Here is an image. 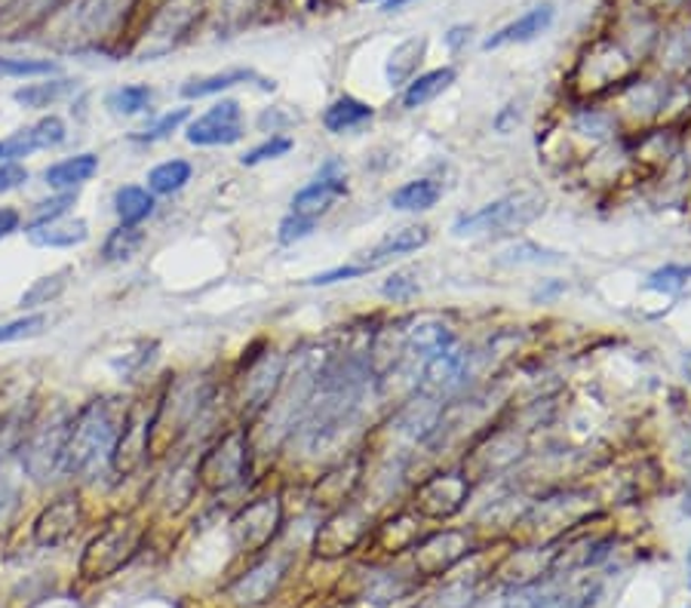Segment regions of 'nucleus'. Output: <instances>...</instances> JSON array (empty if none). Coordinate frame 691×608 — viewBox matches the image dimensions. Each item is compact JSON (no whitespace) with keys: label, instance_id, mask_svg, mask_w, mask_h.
<instances>
[{"label":"nucleus","instance_id":"nucleus-44","mask_svg":"<svg viewBox=\"0 0 691 608\" xmlns=\"http://www.w3.org/2000/svg\"><path fill=\"white\" fill-rule=\"evenodd\" d=\"M682 513H689V516H691V489H689V492H685V504H682Z\"/></svg>","mask_w":691,"mask_h":608},{"label":"nucleus","instance_id":"nucleus-6","mask_svg":"<svg viewBox=\"0 0 691 608\" xmlns=\"http://www.w3.org/2000/svg\"><path fill=\"white\" fill-rule=\"evenodd\" d=\"M68 139V127L59 114H46L41 120H34L31 127H22L10 132L7 139H0V163H22L25 157L38 151L59 148Z\"/></svg>","mask_w":691,"mask_h":608},{"label":"nucleus","instance_id":"nucleus-35","mask_svg":"<svg viewBox=\"0 0 691 608\" xmlns=\"http://www.w3.org/2000/svg\"><path fill=\"white\" fill-rule=\"evenodd\" d=\"M313 227H317V222H313V218H305V215H293V213H289L280 222V231H277V241H280L283 246H293V243L305 241V237H311Z\"/></svg>","mask_w":691,"mask_h":608},{"label":"nucleus","instance_id":"nucleus-20","mask_svg":"<svg viewBox=\"0 0 691 608\" xmlns=\"http://www.w3.org/2000/svg\"><path fill=\"white\" fill-rule=\"evenodd\" d=\"M443 198V188L430 179H415L406 182L403 188H396L391 194V206L400 213H427L437 206V200Z\"/></svg>","mask_w":691,"mask_h":608},{"label":"nucleus","instance_id":"nucleus-39","mask_svg":"<svg viewBox=\"0 0 691 608\" xmlns=\"http://www.w3.org/2000/svg\"><path fill=\"white\" fill-rule=\"evenodd\" d=\"M381 292H384L387 298H394V301H412V298L418 296L422 289H418L415 280H410V274H394V277L384 284Z\"/></svg>","mask_w":691,"mask_h":608},{"label":"nucleus","instance_id":"nucleus-10","mask_svg":"<svg viewBox=\"0 0 691 608\" xmlns=\"http://www.w3.org/2000/svg\"><path fill=\"white\" fill-rule=\"evenodd\" d=\"M553 3H538L532 7L529 13H522L520 19H513L510 25H504L501 31H495L489 41L482 43V50H501V46H508V43H529L535 41L538 34H544V31L553 25Z\"/></svg>","mask_w":691,"mask_h":608},{"label":"nucleus","instance_id":"nucleus-29","mask_svg":"<svg viewBox=\"0 0 691 608\" xmlns=\"http://www.w3.org/2000/svg\"><path fill=\"white\" fill-rule=\"evenodd\" d=\"M424 46H427V41H424V38H412V41L400 43V46H396L394 53H391V62H387V81H391V86H400V84H406V81H410L412 68L422 62Z\"/></svg>","mask_w":691,"mask_h":608},{"label":"nucleus","instance_id":"nucleus-4","mask_svg":"<svg viewBox=\"0 0 691 608\" xmlns=\"http://www.w3.org/2000/svg\"><path fill=\"white\" fill-rule=\"evenodd\" d=\"M541 198L535 194H513L495 203H486L482 210L455 218L451 234L455 237H474V234H510L517 227L529 225L535 215H541Z\"/></svg>","mask_w":691,"mask_h":608},{"label":"nucleus","instance_id":"nucleus-32","mask_svg":"<svg viewBox=\"0 0 691 608\" xmlns=\"http://www.w3.org/2000/svg\"><path fill=\"white\" fill-rule=\"evenodd\" d=\"M74 203H77V191H59L56 198L41 200V203L34 206V213H31L29 222H25V231H29V227L46 225V222H56V218H65Z\"/></svg>","mask_w":691,"mask_h":608},{"label":"nucleus","instance_id":"nucleus-5","mask_svg":"<svg viewBox=\"0 0 691 608\" xmlns=\"http://www.w3.org/2000/svg\"><path fill=\"white\" fill-rule=\"evenodd\" d=\"M246 136L243 127V108L241 102L222 99L212 105L210 111H203L194 117L188 129H184V139L198 148H222V145H237Z\"/></svg>","mask_w":691,"mask_h":608},{"label":"nucleus","instance_id":"nucleus-37","mask_svg":"<svg viewBox=\"0 0 691 608\" xmlns=\"http://www.w3.org/2000/svg\"><path fill=\"white\" fill-rule=\"evenodd\" d=\"M372 265H341V268H332V270H323V274H313L308 277L305 284L308 286H332V284H341V280H357V277H363L369 274Z\"/></svg>","mask_w":691,"mask_h":608},{"label":"nucleus","instance_id":"nucleus-12","mask_svg":"<svg viewBox=\"0 0 691 608\" xmlns=\"http://www.w3.org/2000/svg\"><path fill=\"white\" fill-rule=\"evenodd\" d=\"M348 194V188H344V175L341 179H313L311 184H305L301 191H298L296 198H293V215H305V218H320L326 215L332 206H336V200H341Z\"/></svg>","mask_w":691,"mask_h":608},{"label":"nucleus","instance_id":"nucleus-45","mask_svg":"<svg viewBox=\"0 0 691 608\" xmlns=\"http://www.w3.org/2000/svg\"><path fill=\"white\" fill-rule=\"evenodd\" d=\"M685 372H689V378H691V356H689V360H685Z\"/></svg>","mask_w":691,"mask_h":608},{"label":"nucleus","instance_id":"nucleus-30","mask_svg":"<svg viewBox=\"0 0 691 608\" xmlns=\"http://www.w3.org/2000/svg\"><path fill=\"white\" fill-rule=\"evenodd\" d=\"M59 65L50 58L31 56H0V77H56Z\"/></svg>","mask_w":691,"mask_h":608},{"label":"nucleus","instance_id":"nucleus-43","mask_svg":"<svg viewBox=\"0 0 691 608\" xmlns=\"http://www.w3.org/2000/svg\"><path fill=\"white\" fill-rule=\"evenodd\" d=\"M406 3H412V0H384V13H396V10H403Z\"/></svg>","mask_w":691,"mask_h":608},{"label":"nucleus","instance_id":"nucleus-38","mask_svg":"<svg viewBox=\"0 0 691 608\" xmlns=\"http://www.w3.org/2000/svg\"><path fill=\"white\" fill-rule=\"evenodd\" d=\"M504 262H560V253H551V249H541L535 243H517L513 249L504 253Z\"/></svg>","mask_w":691,"mask_h":608},{"label":"nucleus","instance_id":"nucleus-24","mask_svg":"<svg viewBox=\"0 0 691 608\" xmlns=\"http://www.w3.org/2000/svg\"><path fill=\"white\" fill-rule=\"evenodd\" d=\"M71 277H74V270L71 268H59L53 274H46V277H38L34 284L22 292L19 298V308L25 313H31L34 308H43V305H50V301H56L65 289H68Z\"/></svg>","mask_w":691,"mask_h":608},{"label":"nucleus","instance_id":"nucleus-41","mask_svg":"<svg viewBox=\"0 0 691 608\" xmlns=\"http://www.w3.org/2000/svg\"><path fill=\"white\" fill-rule=\"evenodd\" d=\"M19 227H22V213L15 206H0V241L13 237Z\"/></svg>","mask_w":691,"mask_h":608},{"label":"nucleus","instance_id":"nucleus-8","mask_svg":"<svg viewBox=\"0 0 691 608\" xmlns=\"http://www.w3.org/2000/svg\"><path fill=\"white\" fill-rule=\"evenodd\" d=\"M277 523H280V508H277V498H265L253 508H246L234 520V532H237V541H241L243 551H255V547H265L270 541V535L277 532Z\"/></svg>","mask_w":691,"mask_h":608},{"label":"nucleus","instance_id":"nucleus-19","mask_svg":"<svg viewBox=\"0 0 691 608\" xmlns=\"http://www.w3.org/2000/svg\"><path fill=\"white\" fill-rule=\"evenodd\" d=\"M191 175H194V167L188 160H182V157H172V160H163V163H157L155 170L148 172V191L155 198H172V194H179L184 184L191 182Z\"/></svg>","mask_w":691,"mask_h":608},{"label":"nucleus","instance_id":"nucleus-11","mask_svg":"<svg viewBox=\"0 0 691 608\" xmlns=\"http://www.w3.org/2000/svg\"><path fill=\"white\" fill-rule=\"evenodd\" d=\"M25 234H29L31 246H38V249H74V246H84L89 241V225H86L84 218L65 215V218H56V222L29 227Z\"/></svg>","mask_w":691,"mask_h":608},{"label":"nucleus","instance_id":"nucleus-22","mask_svg":"<svg viewBox=\"0 0 691 608\" xmlns=\"http://www.w3.org/2000/svg\"><path fill=\"white\" fill-rule=\"evenodd\" d=\"M410 348L422 356H439L455 348V335L446 323L439 320H422L410 329Z\"/></svg>","mask_w":691,"mask_h":608},{"label":"nucleus","instance_id":"nucleus-14","mask_svg":"<svg viewBox=\"0 0 691 608\" xmlns=\"http://www.w3.org/2000/svg\"><path fill=\"white\" fill-rule=\"evenodd\" d=\"M255 84L262 86V89H274V81H265L262 74H255L253 68H231V72H222V74H210V77H194V81H188L182 86V96L184 99H206V96H215V93H225L231 86H241V84Z\"/></svg>","mask_w":691,"mask_h":608},{"label":"nucleus","instance_id":"nucleus-1","mask_svg":"<svg viewBox=\"0 0 691 608\" xmlns=\"http://www.w3.org/2000/svg\"><path fill=\"white\" fill-rule=\"evenodd\" d=\"M127 406L117 399H89L74 412L71 422L68 446H65V461L62 473L68 477H96L99 467L111 465V452L117 446V437L127 422Z\"/></svg>","mask_w":691,"mask_h":608},{"label":"nucleus","instance_id":"nucleus-7","mask_svg":"<svg viewBox=\"0 0 691 608\" xmlns=\"http://www.w3.org/2000/svg\"><path fill=\"white\" fill-rule=\"evenodd\" d=\"M81 523H84V504H81V498L74 495V492L53 498L41 510V516L34 520V544L53 551V547H59V544H65V541L77 535Z\"/></svg>","mask_w":691,"mask_h":608},{"label":"nucleus","instance_id":"nucleus-36","mask_svg":"<svg viewBox=\"0 0 691 608\" xmlns=\"http://www.w3.org/2000/svg\"><path fill=\"white\" fill-rule=\"evenodd\" d=\"M691 277V270L689 268H661V270H655L649 277V289L651 292H667V296H673V292H679L682 286H685V280Z\"/></svg>","mask_w":691,"mask_h":608},{"label":"nucleus","instance_id":"nucleus-13","mask_svg":"<svg viewBox=\"0 0 691 608\" xmlns=\"http://www.w3.org/2000/svg\"><path fill=\"white\" fill-rule=\"evenodd\" d=\"M99 172V154H74L50 163L43 170V184L53 188V191H77L81 184H86L93 175Z\"/></svg>","mask_w":691,"mask_h":608},{"label":"nucleus","instance_id":"nucleus-27","mask_svg":"<svg viewBox=\"0 0 691 608\" xmlns=\"http://www.w3.org/2000/svg\"><path fill=\"white\" fill-rule=\"evenodd\" d=\"M465 366H467V356L458 354V351L451 348V351H446V354L430 356V360H427V372H424V378H427L430 387H437V391H449V387H455V384L461 382Z\"/></svg>","mask_w":691,"mask_h":608},{"label":"nucleus","instance_id":"nucleus-33","mask_svg":"<svg viewBox=\"0 0 691 608\" xmlns=\"http://www.w3.org/2000/svg\"><path fill=\"white\" fill-rule=\"evenodd\" d=\"M46 317L43 313H25V317H15L10 323H0V344H15V341L34 339L41 335Z\"/></svg>","mask_w":691,"mask_h":608},{"label":"nucleus","instance_id":"nucleus-17","mask_svg":"<svg viewBox=\"0 0 691 608\" xmlns=\"http://www.w3.org/2000/svg\"><path fill=\"white\" fill-rule=\"evenodd\" d=\"M280 572L283 566L280 563H274V559H268V563H262V566H255L253 572H246L237 584H234V590H231V596L237 599V602H243V606H255V602H265L270 596V590L280 584Z\"/></svg>","mask_w":691,"mask_h":608},{"label":"nucleus","instance_id":"nucleus-34","mask_svg":"<svg viewBox=\"0 0 691 608\" xmlns=\"http://www.w3.org/2000/svg\"><path fill=\"white\" fill-rule=\"evenodd\" d=\"M293 139L289 136H280V132H274L270 139H265L262 145H255L253 151H246V154L241 157V163L243 167H258V163H265V160H277V157L283 154H289L293 151Z\"/></svg>","mask_w":691,"mask_h":608},{"label":"nucleus","instance_id":"nucleus-16","mask_svg":"<svg viewBox=\"0 0 691 608\" xmlns=\"http://www.w3.org/2000/svg\"><path fill=\"white\" fill-rule=\"evenodd\" d=\"M155 194L141 184H124L114 191V213L120 218V225L141 227V222H148L155 215Z\"/></svg>","mask_w":691,"mask_h":608},{"label":"nucleus","instance_id":"nucleus-3","mask_svg":"<svg viewBox=\"0 0 691 608\" xmlns=\"http://www.w3.org/2000/svg\"><path fill=\"white\" fill-rule=\"evenodd\" d=\"M139 541V525L129 523L124 516H117L114 523L105 525L99 535L86 544L84 556H81V575L89 580L111 578V575H117L136 556Z\"/></svg>","mask_w":691,"mask_h":608},{"label":"nucleus","instance_id":"nucleus-31","mask_svg":"<svg viewBox=\"0 0 691 608\" xmlns=\"http://www.w3.org/2000/svg\"><path fill=\"white\" fill-rule=\"evenodd\" d=\"M188 117H191V108H176V111H167L163 117H157L155 124H148V127L139 129V132H132V136H129V142H136V145L163 142V139H170L172 132L182 127Z\"/></svg>","mask_w":691,"mask_h":608},{"label":"nucleus","instance_id":"nucleus-40","mask_svg":"<svg viewBox=\"0 0 691 608\" xmlns=\"http://www.w3.org/2000/svg\"><path fill=\"white\" fill-rule=\"evenodd\" d=\"M29 182V170L22 163H0V194H10Z\"/></svg>","mask_w":691,"mask_h":608},{"label":"nucleus","instance_id":"nucleus-46","mask_svg":"<svg viewBox=\"0 0 691 608\" xmlns=\"http://www.w3.org/2000/svg\"><path fill=\"white\" fill-rule=\"evenodd\" d=\"M363 3H369V0H363Z\"/></svg>","mask_w":691,"mask_h":608},{"label":"nucleus","instance_id":"nucleus-47","mask_svg":"<svg viewBox=\"0 0 691 608\" xmlns=\"http://www.w3.org/2000/svg\"><path fill=\"white\" fill-rule=\"evenodd\" d=\"M689 584H691V578H689Z\"/></svg>","mask_w":691,"mask_h":608},{"label":"nucleus","instance_id":"nucleus-26","mask_svg":"<svg viewBox=\"0 0 691 608\" xmlns=\"http://www.w3.org/2000/svg\"><path fill=\"white\" fill-rule=\"evenodd\" d=\"M155 102V89L148 84H127L117 86L108 93L105 99V108L117 117H136V114H145Z\"/></svg>","mask_w":691,"mask_h":608},{"label":"nucleus","instance_id":"nucleus-25","mask_svg":"<svg viewBox=\"0 0 691 608\" xmlns=\"http://www.w3.org/2000/svg\"><path fill=\"white\" fill-rule=\"evenodd\" d=\"M430 241V231L424 225H410V227H400L394 234H387L384 241L372 249V265H381V262H387L391 255H406V253H415V249H422L427 246Z\"/></svg>","mask_w":691,"mask_h":608},{"label":"nucleus","instance_id":"nucleus-42","mask_svg":"<svg viewBox=\"0 0 691 608\" xmlns=\"http://www.w3.org/2000/svg\"><path fill=\"white\" fill-rule=\"evenodd\" d=\"M467 38H470V25H458V29H451L449 34H446V43H449L451 50H458V46H461V43L467 41Z\"/></svg>","mask_w":691,"mask_h":608},{"label":"nucleus","instance_id":"nucleus-23","mask_svg":"<svg viewBox=\"0 0 691 608\" xmlns=\"http://www.w3.org/2000/svg\"><path fill=\"white\" fill-rule=\"evenodd\" d=\"M591 599H581L565 590H553V587H529L504 599V608H587Z\"/></svg>","mask_w":691,"mask_h":608},{"label":"nucleus","instance_id":"nucleus-15","mask_svg":"<svg viewBox=\"0 0 691 608\" xmlns=\"http://www.w3.org/2000/svg\"><path fill=\"white\" fill-rule=\"evenodd\" d=\"M77 89V81H71V77H46L41 84H29V86H19L13 93V102L19 108H25V111H43V108H53L59 105L62 99H68L71 93Z\"/></svg>","mask_w":691,"mask_h":608},{"label":"nucleus","instance_id":"nucleus-28","mask_svg":"<svg viewBox=\"0 0 691 608\" xmlns=\"http://www.w3.org/2000/svg\"><path fill=\"white\" fill-rule=\"evenodd\" d=\"M141 243H145V231H141V227L117 225L111 234H108L105 246H102V258L111 262V265L129 262V258L141 249Z\"/></svg>","mask_w":691,"mask_h":608},{"label":"nucleus","instance_id":"nucleus-18","mask_svg":"<svg viewBox=\"0 0 691 608\" xmlns=\"http://www.w3.org/2000/svg\"><path fill=\"white\" fill-rule=\"evenodd\" d=\"M372 117H375L372 105L353 99V96H341V99L332 102V105L323 111V127L329 129L332 136H344V132L366 127Z\"/></svg>","mask_w":691,"mask_h":608},{"label":"nucleus","instance_id":"nucleus-2","mask_svg":"<svg viewBox=\"0 0 691 608\" xmlns=\"http://www.w3.org/2000/svg\"><path fill=\"white\" fill-rule=\"evenodd\" d=\"M71 422H74V412L65 403H53L22 430V439L15 442V455L29 480L50 482L62 470Z\"/></svg>","mask_w":691,"mask_h":608},{"label":"nucleus","instance_id":"nucleus-21","mask_svg":"<svg viewBox=\"0 0 691 608\" xmlns=\"http://www.w3.org/2000/svg\"><path fill=\"white\" fill-rule=\"evenodd\" d=\"M451 84H455V68H434V72L418 74V77H412L410 86H406L403 105H406L410 111H415V108H422L427 102L437 99L439 93H446Z\"/></svg>","mask_w":691,"mask_h":608},{"label":"nucleus","instance_id":"nucleus-9","mask_svg":"<svg viewBox=\"0 0 691 608\" xmlns=\"http://www.w3.org/2000/svg\"><path fill=\"white\" fill-rule=\"evenodd\" d=\"M246 473V446L243 437L222 439L206 458H203V477L212 480L215 486H231Z\"/></svg>","mask_w":691,"mask_h":608}]
</instances>
